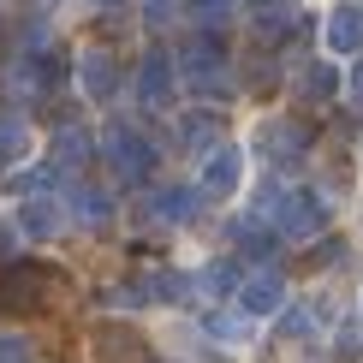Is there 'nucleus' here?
I'll return each mask as SVG.
<instances>
[{
    "label": "nucleus",
    "mask_w": 363,
    "mask_h": 363,
    "mask_svg": "<svg viewBox=\"0 0 363 363\" xmlns=\"http://www.w3.org/2000/svg\"><path fill=\"white\" fill-rule=\"evenodd\" d=\"M256 149H262L274 167H286V161H298L304 155V131L292 125V119H268L262 131H256Z\"/></svg>",
    "instance_id": "nucleus-7"
},
{
    "label": "nucleus",
    "mask_w": 363,
    "mask_h": 363,
    "mask_svg": "<svg viewBox=\"0 0 363 363\" xmlns=\"http://www.w3.org/2000/svg\"><path fill=\"white\" fill-rule=\"evenodd\" d=\"M30 149V125L18 113H0V167H6V161H18Z\"/></svg>",
    "instance_id": "nucleus-19"
},
{
    "label": "nucleus",
    "mask_w": 363,
    "mask_h": 363,
    "mask_svg": "<svg viewBox=\"0 0 363 363\" xmlns=\"http://www.w3.org/2000/svg\"><path fill=\"white\" fill-rule=\"evenodd\" d=\"M334 89H340V72L328 66V60H310L304 78H298V96L304 101H334Z\"/></svg>",
    "instance_id": "nucleus-16"
},
{
    "label": "nucleus",
    "mask_w": 363,
    "mask_h": 363,
    "mask_svg": "<svg viewBox=\"0 0 363 363\" xmlns=\"http://www.w3.org/2000/svg\"><path fill=\"white\" fill-rule=\"evenodd\" d=\"M328 48L334 54H363V6H334L328 12Z\"/></svg>",
    "instance_id": "nucleus-9"
},
{
    "label": "nucleus",
    "mask_w": 363,
    "mask_h": 363,
    "mask_svg": "<svg viewBox=\"0 0 363 363\" xmlns=\"http://www.w3.org/2000/svg\"><path fill=\"white\" fill-rule=\"evenodd\" d=\"M250 322V315H245ZM245 322L238 315H208V334H220V340H245Z\"/></svg>",
    "instance_id": "nucleus-20"
},
{
    "label": "nucleus",
    "mask_w": 363,
    "mask_h": 363,
    "mask_svg": "<svg viewBox=\"0 0 363 363\" xmlns=\"http://www.w3.org/2000/svg\"><path fill=\"white\" fill-rule=\"evenodd\" d=\"M66 203H72V220H78V226H108L113 220V196L96 191V185H78Z\"/></svg>",
    "instance_id": "nucleus-13"
},
{
    "label": "nucleus",
    "mask_w": 363,
    "mask_h": 363,
    "mask_svg": "<svg viewBox=\"0 0 363 363\" xmlns=\"http://www.w3.org/2000/svg\"><path fill=\"white\" fill-rule=\"evenodd\" d=\"M173 84H179V66H173L167 54H149L143 72H138V96L149 101V108H161V101L173 96Z\"/></svg>",
    "instance_id": "nucleus-8"
},
{
    "label": "nucleus",
    "mask_w": 363,
    "mask_h": 363,
    "mask_svg": "<svg viewBox=\"0 0 363 363\" xmlns=\"http://www.w3.org/2000/svg\"><path fill=\"white\" fill-rule=\"evenodd\" d=\"M328 226V203L315 191H280V203H274V233L280 238H315Z\"/></svg>",
    "instance_id": "nucleus-3"
},
{
    "label": "nucleus",
    "mask_w": 363,
    "mask_h": 363,
    "mask_svg": "<svg viewBox=\"0 0 363 363\" xmlns=\"http://www.w3.org/2000/svg\"><path fill=\"white\" fill-rule=\"evenodd\" d=\"M18 226L30 238H54L60 226H66V215H60V203L54 196H24V208H18Z\"/></svg>",
    "instance_id": "nucleus-11"
},
{
    "label": "nucleus",
    "mask_w": 363,
    "mask_h": 363,
    "mask_svg": "<svg viewBox=\"0 0 363 363\" xmlns=\"http://www.w3.org/2000/svg\"><path fill=\"white\" fill-rule=\"evenodd\" d=\"M196 12H203V18H226V12H233V0H191Z\"/></svg>",
    "instance_id": "nucleus-22"
},
{
    "label": "nucleus",
    "mask_w": 363,
    "mask_h": 363,
    "mask_svg": "<svg viewBox=\"0 0 363 363\" xmlns=\"http://www.w3.org/2000/svg\"><path fill=\"white\" fill-rule=\"evenodd\" d=\"M0 363H30V352H24V340H0Z\"/></svg>",
    "instance_id": "nucleus-21"
},
{
    "label": "nucleus",
    "mask_w": 363,
    "mask_h": 363,
    "mask_svg": "<svg viewBox=\"0 0 363 363\" xmlns=\"http://www.w3.org/2000/svg\"><path fill=\"white\" fill-rule=\"evenodd\" d=\"M48 286H54L48 268L6 262V268H0V310H42V304H48Z\"/></svg>",
    "instance_id": "nucleus-4"
},
{
    "label": "nucleus",
    "mask_w": 363,
    "mask_h": 363,
    "mask_svg": "<svg viewBox=\"0 0 363 363\" xmlns=\"http://www.w3.org/2000/svg\"><path fill=\"white\" fill-rule=\"evenodd\" d=\"M78 78H84V96H89V101H113L119 66H113L108 54H84V60H78Z\"/></svg>",
    "instance_id": "nucleus-10"
},
{
    "label": "nucleus",
    "mask_w": 363,
    "mask_h": 363,
    "mask_svg": "<svg viewBox=\"0 0 363 363\" xmlns=\"http://www.w3.org/2000/svg\"><path fill=\"white\" fill-rule=\"evenodd\" d=\"M233 298H238V315H250V322H256V315H274V310L286 304V280H280V268H256V274H245Z\"/></svg>",
    "instance_id": "nucleus-6"
},
{
    "label": "nucleus",
    "mask_w": 363,
    "mask_h": 363,
    "mask_svg": "<svg viewBox=\"0 0 363 363\" xmlns=\"http://www.w3.org/2000/svg\"><path fill=\"white\" fill-rule=\"evenodd\" d=\"M179 131H185V149H203V155H208V149H215V138H220V119L196 108V113H185V125H179Z\"/></svg>",
    "instance_id": "nucleus-18"
},
{
    "label": "nucleus",
    "mask_w": 363,
    "mask_h": 363,
    "mask_svg": "<svg viewBox=\"0 0 363 363\" xmlns=\"http://www.w3.org/2000/svg\"><path fill=\"white\" fill-rule=\"evenodd\" d=\"M352 84H357V96H363V60H357V66H352Z\"/></svg>",
    "instance_id": "nucleus-24"
},
{
    "label": "nucleus",
    "mask_w": 363,
    "mask_h": 363,
    "mask_svg": "<svg viewBox=\"0 0 363 363\" xmlns=\"http://www.w3.org/2000/svg\"><path fill=\"white\" fill-rule=\"evenodd\" d=\"M167 12H173V0H149V24H161Z\"/></svg>",
    "instance_id": "nucleus-23"
},
{
    "label": "nucleus",
    "mask_w": 363,
    "mask_h": 363,
    "mask_svg": "<svg viewBox=\"0 0 363 363\" xmlns=\"http://www.w3.org/2000/svg\"><path fill=\"white\" fill-rule=\"evenodd\" d=\"M96 6H113V0H96Z\"/></svg>",
    "instance_id": "nucleus-25"
},
{
    "label": "nucleus",
    "mask_w": 363,
    "mask_h": 363,
    "mask_svg": "<svg viewBox=\"0 0 363 363\" xmlns=\"http://www.w3.org/2000/svg\"><path fill=\"white\" fill-rule=\"evenodd\" d=\"M238 280H245V274H238L233 262H208L203 274H196V292H203L208 304H220V298H233V292H238Z\"/></svg>",
    "instance_id": "nucleus-15"
},
{
    "label": "nucleus",
    "mask_w": 363,
    "mask_h": 363,
    "mask_svg": "<svg viewBox=\"0 0 363 363\" xmlns=\"http://www.w3.org/2000/svg\"><path fill=\"white\" fill-rule=\"evenodd\" d=\"M179 78H185L191 89H215V96H226L233 89V78H226V48L215 36H191L185 48H179Z\"/></svg>",
    "instance_id": "nucleus-2"
},
{
    "label": "nucleus",
    "mask_w": 363,
    "mask_h": 363,
    "mask_svg": "<svg viewBox=\"0 0 363 363\" xmlns=\"http://www.w3.org/2000/svg\"><path fill=\"white\" fill-rule=\"evenodd\" d=\"M196 196L203 191H185V185H167V191H155V220H167V226H185L191 215H196Z\"/></svg>",
    "instance_id": "nucleus-14"
},
{
    "label": "nucleus",
    "mask_w": 363,
    "mask_h": 363,
    "mask_svg": "<svg viewBox=\"0 0 363 363\" xmlns=\"http://www.w3.org/2000/svg\"><path fill=\"white\" fill-rule=\"evenodd\" d=\"M101 149H108V167H113V179H125V185H143L149 173H155V143L143 138L138 125H108V138H101Z\"/></svg>",
    "instance_id": "nucleus-1"
},
{
    "label": "nucleus",
    "mask_w": 363,
    "mask_h": 363,
    "mask_svg": "<svg viewBox=\"0 0 363 363\" xmlns=\"http://www.w3.org/2000/svg\"><path fill=\"white\" fill-rule=\"evenodd\" d=\"M238 179H245V149L215 143V149L203 155V179H196V191H203L208 203H226V196L238 191Z\"/></svg>",
    "instance_id": "nucleus-5"
},
{
    "label": "nucleus",
    "mask_w": 363,
    "mask_h": 363,
    "mask_svg": "<svg viewBox=\"0 0 363 363\" xmlns=\"http://www.w3.org/2000/svg\"><path fill=\"white\" fill-rule=\"evenodd\" d=\"M89 340H96V352L108 357V363H138V357H143V340L131 334V328H113V322H101Z\"/></svg>",
    "instance_id": "nucleus-12"
},
{
    "label": "nucleus",
    "mask_w": 363,
    "mask_h": 363,
    "mask_svg": "<svg viewBox=\"0 0 363 363\" xmlns=\"http://www.w3.org/2000/svg\"><path fill=\"white\" fill-rule=\"evenodd\" d=\"M89 161V131H78V125H66L54 138V167H84Z\"/></svg>",
    "instance_id": "nucleus-17"
}]
</instances>
